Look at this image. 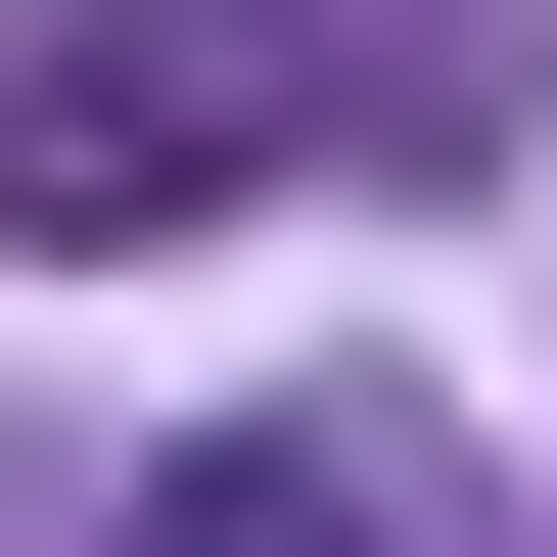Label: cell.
<instances>
[{
    "label": "cell",
    "instance_id": "cell-1",
    "mask_svg": "<svg viewBox=\"0 0 557 557\" xmlns=\"http://www.w3.org/2000/svg\"><path fill=\"white\" fill-rule=\"evenodd\" d=\"M233 186H278V94H233V47H94V0L0 47V233H47V278H139V233H233Z\"/></svg>",
    "mask_w": 557,
    "mask_h": 557
},
{
    "label": "cell",
    "instance_id": "cell-2",
    "mask_svg": "<svg viewBox=\"0 0 557 557\" xmlns=\"http://www.w3.org/2000/svg\"><path fill=\"white\" fill-rule=\"evenodd\" d=\"M139 557H465V511H418V418H186Z\"/></svg>",
    "mask_w": 557,
    "mask_h": 557
}]
</instances>
